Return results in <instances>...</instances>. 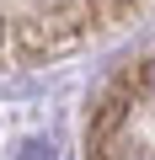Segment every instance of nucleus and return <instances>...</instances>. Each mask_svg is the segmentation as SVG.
<instances>
[{
    "mask_svg": "<svg viewBox=\"0 0 155 160\" xmlns=\"http://www.w3.org/2000/svg\"><path fill=\"white\" fill-rule=\"evenodd\" d=\"M139 69V86H144V102H155V53L144 59V64H134Z\"/></svg>",
    "mask_w": 155,
    "mask_h": 160,
    "instance_id": "obj_1",
    "label": "nucleus"
}]
</instances>
